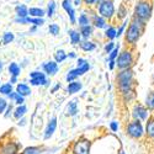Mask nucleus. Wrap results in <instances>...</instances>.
<instances>
[{"label": "nucleus", "mask_w": 154, "mask_h": 154, "mask_svg": "<svg viewBox=\"0 0 154 154\" xmlns=\"http://www.w3.org/2000/svg\"><path fill=\"white\" fill-rule=\"evenodd\" d=\"M133 54L131 51L128 49H123L121 53H119L117 58H116V67L122 70V69H127V68H131L133 66Z\"/></svg>", "instance_id": "obj_4"}, {"label": "nucleus", "mask_w": 154, "mask_h": 154, "mask_svg": "<svg viewBox=\"0 0 154 154\" xmlns=\"http://www.w3.org/2000/svg\"><path fill=\"white\" fill-rule=\"evenodd\" d=\"M79 46H80V48L84 51V52H91V51L96 49V45L94 42H91L90 40H82Z\"/></svg>", "instance_id": "obj_21"}, {"label": "nucleus", "mask_w": 154, "mask_h": 154, "mask_svg": "<svg viewBox=\"0 0 154 154\" xmlns=\"http://www.w3.org/2000/svg\"><path fill=\"white\" fill-rule=\"evenodd\" d=\"M116 32H117V30L113 26H107L105 29V37L109 41H113L115 38H116Z\"/></svg>", "instance_id": "obj_31"}, {"label": "nucleus", "mask_w": 154, "mask_h": 154, "mask_svg": "<svg viewBox=\"0 0 154 154\" xmlns=\"http://www.w3.org/2000/svg\"><path fill=\"white\" fill-rule=\"evenodd\" d=\"M11 112H14V110H12V105L10 104V105H8V107H6V113H4V117H5V119H9V117L11 116Z\"/></svg>", "instance_id": "obj_44"}, {"label": "nucleus", "mask_w": 154, "mask_h": 154, "mask_svg": "<svg viewBox=\"0 0 154 154\" xmlns=\"http://www.w3.org/2000/svg\"><path fill=\"white\" fill-rule=\"evenodd\" d=\"M144 130H143V126H142V121L140 120H132L130 123L127 125L126 128V134L128 137H131L133 139H139L140 137L143 136Z\"/></svg>", "instance_id": "obj_5"}, {"label": "nucleus", "mask_w": 154, "mask_h": 154, "mask_svg": "<svg viewBox=\"0 0 154 154\" xmlns=\"http://www.w3.org/2000/svg\"><path fill=\"white\" fill-rule=\"evenodd\" d=\"M82 2H84V4H86L88 6H91V5L96 4V0H82Z\"/></svg>", "instance_id": "obj_46"}, {"label": "nucleus", "mask_w": 154, "mask_h": 154, "mask_svg": "<svg viewBox=\"0 0 154 154\" xmlns=\"http://www.w3.org/2000/svg\"><path fill=\"white\" fill-rule=\"evenodd\" d=\"M133 76H134V74L131 68L122 69L119 72V74L116 76V83H117V88H119L121 95L134 90L133 89V83H134Z\"/></svg>", "instance_id": "obj_2"}, {"label": "nucleus", "mask_w": 154, "mask_h": 154, "mask_svg": "<svg viewBox=\"0 0 154 154\" xmlns=\"http://www.w3.org/2000/svg\"><path fill=\"white\" fill-rule=\"evenodd\" d=\"M57 130V117L53 116L52 119H51L45 128V132H43V139L45 140H48L49 138H52V136L54 134Z\"/></svg>", "instance_id": "obj_12"}, {"label": "nucleus", "mask_w": 154, "mask_h": 154, "mask_svg": "<svg viewBox=\"0 0 154 154\" xmlns=\"http://www.w3.org/2000/svg\"><path fill=\"white\" fill-rule=\"evenodd\" d=\"M126 25H127V22H126V21L121 23V26L119 27V30H117V32H116V38H117V37H120V36L123 33V31H125V29H126Z\"/></svg>", "instance_id": "obj_42"}, {"label": "nucleus", "mask_w": 154, "mask_h": 154, "mask_svg": "<svg viewBox=\"0 0 154 154\" xmlns=\"http://www.w3.org/2000/svg\"><path fill=\"white\" fill-rule=\"evenodd\" d=\"M144 104H146L144 106H146L148 110L154 111V91H153V90H150V91L147 94Z\"/></svg>", "instance_id": "obj_27"}, {"label": "nucleus", "mask_w": 154, "mask_h": 154, "mask_svg": "<svg viewBox=\"0 0 154 154\" xmlns=\"http://www.w3.org/2000/svg\"><path fill=\"white\" fill-rule=\"evenodd\" d=\"M10 83L11 84H16L17 83V76H11V78H10Z\"/></svg>", "instance_id": "obj_51"}, {"label": "nucleus", "mask_w": 154, "mask_h": 154, "mask_svg": "<svg viewBox=\"0 0 154 154\" xmlns=\"http://www.w3.org/2000/svg\"><path fill=\"white\" fill-rule=\"evenodd\" d=\"M146 134L150 139H154V117H149L146 125Z\"/></svg>", "instance_id": "obj_22"}, {"label": "nucleus", "mask_w": 154, "mask_h": 154, "mask_svg": "<svg viewBox=\"0 0 154 154\" xmlns=\"http://www.w3.org/2000/svg\"><path fill=\"white\" fill-rule=\"evenodd\" d=\"M27 25H33V26H37L40 27L45 23V19L43 17H31V16H27Z\"/></svg>", "instance_id": "obj_30"}, {"label": "nucleus", "mask_w": 154, "mask_h": 154, "mask_svg": "<svg viewBox=\"0 0 154 154\" xmlns=\"http://www.w3.org/2000/svg\"><path fill=\"white\" fill-rule=\"evenodd\" d=\"M59 89H60V84H56V85H54V88L52 89V90H51V93H52V94H54L57 90H59Z\"/></svg>", "instance_id": "obj_50"}, {"label": "nucleus", "mask_w": 154, "mask_h": 154, "mask_svg": "<svg viewBox=\"0 0 154 154\" xmlns=\"http://www.w3.org/2000/svg\"><path fill=\"white\" fill-rule=\"evenodd\" d=\"M8 70H9L10 76H19V75L21 74V68H20L19 64L15 63V62H11V63L9 64Z\"/></svg>", "instance_id": "obj_24"}, {"label": "nucleus", "mask_w": 154, "mask_h": 154, "mask_svg": "<svg viewBox=\"0 0 154 154\" xmlns=\"http://www.w3.org/2000/svg\"><path fill=\"white\" fill-rule=\"evenodd\" d=\"M89 69H90V64H89L88 62L85 63V64H83V66H80V67H76V68H74V69H72V70H69V73L70 74H73L74 76H80V75H84L86 72H89Z\"/></svg>", "instance_id": "obj_19"}, {"label": "nucleus", "mask_w": 154, "mask_h": 154, "mask_svg": "<svg viewBox=\"0 0 154 154\" xmlns=\"http://www.w3.org/2000/svg\"><path fill=\"white\" fill-rule=\"evenodd\" d=\"M15 91L17 94H20L21 96H23V97H27V96L31 95V88L25 83H19V84H16Z\"/></svg>", "instance_id": "obj_15"}, {"label": "nucleus", "mask_w": 154, "mask_h": 154, "mask_svg": "<svg viewBox=\"0 0 154 154\" xmlns=\"http://www.w3.org/2000/svg\"><path fill=\"white\" fill-rule=\"evenodd\" d=\"M132 116H133L134 120L147 121L148 120V109L142 104H136L134 107H133Z\"/></svg>", "instance_id": "obj_9"}, {"label": "nucleus", "mask_w": 154, "mask_h": 154, "mask_svg": "<svg viewBox=\"0 0 154 154\" xmlns=\"http://www.w3.org/2000/svg\"><path fill=\"white\" fill-rule=\"evenodd\" d=\"M14 22L15 23H20V25H27V19L26 17H15L14 19Z\"/></svg>", "instance_id": "obj_43"}, {"label": "nucleus", "mask_w": 154, "mask_h": 154, "mask_svg": "<svg viewBox=\"0 0 154 154\" xmlns=\"http://www.w3.org/2000/svg\"><path fill=\"white\" fill-rule=\"evenodd\" d=\"M46 15V10L41 8H30L29 9V16L31 17H43Z\"/></svg>", "instance_id": "obj_26"}, {"label": "nucleus", "mask_w": 154, "mask_h": 154, "mask_svg": "<svg viewBox=\"0 0 154 154\" xmlns=\"http://www.w3.org/2000/svg\"><path fill=\"white\" fill-rule=\"evenodd\" d=\"M74 154H90V142L88 139L78 140L73 148Z\"/></svg>", "instance_id": "obj_11"}, {"label": "nucleus", "mask_w": 154, "mask_h": 154, "mask_svg": "<svg viewBox=\"0 0 154 154\" xmlns=\"http://www.w3.org/2000/svg\"><path fill=\"white\" fill-rule=\"evenodd\" d=\"M153 79H154V75H153Z\"/></svg>", "instance_id": "obj_58"}, {"label": "nucleus", "mask_w": 154, "mask_h": 154, "mask_svg": "<svg viewBox=\"0 0 154 154\" xmlns=\"http://www.w3.org/2000/svg\"><path fill=\"white\" fill-rule=\"evenodd\" d=\"M101 2H104V0H96V5H99Z\"/></svg>", "instance_id": "obj_56"}, {"label": "nucleus", "mask_w": 154, "mask_h": 154, "mask_svg": "<svg viewBox=\"0 0 154 154\" xmlns=\"http://www.w3.org/2000/svg\"><path fill=\"white\" fill-rule=\"evenodd\" d=\"M56 12V2L54 0H49L48 4H47V10H46V15L48 17H53Z\"/></svg>", "instance_id": "obj_34"}, {"label": "nucleus", "mask_w": 154, "mask_h": 154, "mask_svg": "<svg viewBox=\"0 0 154 154\" xmlns=\"http://www.w3.org/2000/svg\"><path fill=\"white\" fill-rule=\"evenodd\" d=\"M119 49H120V47H115L111 51V52L109 53V60H116V58L119 56Z\"/></svg>", "instance_id": "obj_38"}, {"label": "nucleus", "mask_w": 154, "mask_h": 154, "mask_svg": "<svg viewBox=\"0 0 154 154\" xmlns=\"http://www.w3.org/2000/svg\"><path fill=\"white\" fill-rule=\"evenodd\" d=\"M11 91H14V86H12V84L9 82V83H5L3 85H0V94L2 95H9Z\"/></svg>", "instance_id": "obj_32"}, {"label": "nucleus", "mask_w": 154, "mask_h": 154, "mask_svg": "<svg viewBox=\"0 0 154 154\" xmlns=\"http://www.w3.org/2000/svg\"><path fill=\"white\" fill-rule=\"evenodd\" d=\"M14 40H15V35L12 33V32L6 31V32L3 33V38H2L3 45L6 46V45H9V43H11V42H14Z\"/></svg>", "instance_id": "obj_33"}, {"label": "nucleus", "mask_w": 154, "mask_h": 154, "mask_svg": "<svg viewBox=\"0 0 154 154\" xmlns=\"http://www.w3.org/2000/svg\"><path fill=\"white\" fill-rule=\"evenodd\" d=\"M115 47H116V46H115V43H113L112 41H110V42H109V43H106V46H105V53H107V54H109Z\"/></svg>", "instance_id": "obj_41"}, {"label": "nucleus", "mask_w": 154, "mask_h": 154, "mask_svg": "<svg viewBox=\"0 0 154 154\" xmlns=\"http://www.w3.org/2000/svg\"><path fill=\"white\" fill-rule=\"evenodd\" d=\"M91 25L94 27L101 30V29H106L107 27V20L104 19L102 16L97 15V14H93L91 15Z\"/></svg>", "instance_id": "obj_14"}, {"label": "nucleus", "mask_w": 154, "mask_h": 154, "mask_svg": "<svg viewBox=\"0 0 154 154\" xmlns=\"http://www.w3.org/2000/svg\"><path fill=\"white\" fill-rule=\"evenodd\" d=\"M20 144L14 140H8L0 146V154H19Z\"/></svg>", "instance_id": "obj_8"}, {"label": "nucleus", "mask_w": 154, "mask_h": 154, "mask_svg": "<svg viewBox=\"0 0 154 154\" xmlns=\"http://www.w3.org/2000/svg\"><path fill=\"white\" fill-rule=\"evenodd\" d=\"M122 154H123V153H122Z\"/></svg>", "instance_id": "obj_59"}, {"label": "nucleus", "mask_w": 154, "mask_h": 154, "mask_svg": "<svg viewBox=\"0 0 154 154\" xmlns=\"http://www.w3.org/2000/svg\"><path fill=\"white\" fill-rule=\"evenodd\" d=\"M26 2H30V0H26Z\"/></svg>", "instance_id": "obj_57"}, {"label": "nucleus", "mask_w": 154, "mask_h": 154, "mask_svg": "<svg viewBox=\"0 0 154 154\" xmlns=\"http://www.w3.org/2000/svg\"><path fill=\"white\" fill-rule=\"evenodd\" d=\"M48 32L52 35V36H58L59 32H60L59 25H57V23H51L49 26H48Z\"/></svg>", "instance_id": "obj_35"}, {"label": "nucleus", "mask_w": 154, "mask_h": 154, "mask_svg": "<svg viewBox=\"0 0 154 154\" xmlns=\"http://www.w3.org/2000/svg\"><path fill=\"white\" fill-rule=\"evenodd\" d=\"M146 23L147 22H144L142 20H138L136 17H132L131 23L128 25V29L125 32V41H126L127 45L134 46L139 41L140 36H142V33L144 32Z\"/></svg>", "instance_id": "obj_1"}, {"label": "nucleus", "mask_w": 154, "mask_h": 154, "mask_svg": "<svg viewBox=\"0 0 154 154\" xmlns=\"http://www.w3.org/2000/svg\"><path fill=\"white\" fill-rule=\"evenodd\" d=\"M68 36H69V40H70V43L73 46H76L82 42V35L78 30H69L68 31Z\"/></svg>", "instance_id": "obj_18"}, {"label": "nucleus", "mask_w": 154, "mask_h": 154, "mask_svg": "<svg viewBox=\"0 0 154 154\" xmlns=\"http://www.w3.org/2000/svg\"><path fill=\"white\" fill-rule=\"evenodd\" d=\"M79 32L82 35V38L83 40H89L93 33H94V26L90 23V25H85V26H80L79 29Z\"/></svg>", "instance_id": "obj_17"}, {"label": "nucleus", "mask_w": 154, "mask_h": 154, "mask_svg": "<svg viewBox=\"0 0 154 154\" xmlns=\"http://www.w3.org/2000/svg\"><path fill=\"white\" fill-rule=\"evenodd\" d=\"M68 58V54H67V52L64 49H58V51H56V53H54V60L57 62V63H62V62H64Z\"/></svg>", "instance_id": "obj_29"}, {"label": "nucleus", "mask_w": 154, "mask_h": 154, "mask_svg": "<svg viewBox=\"0 0 154 154\" xmlns=\"http://www.w3.org/2000/svg\"><path fill=\"white\" fill-rule=\"evenodd\" d=\"M3 68H4V64H3V62H2V60H0V73L3 72Z\"/></svg>", "instance_id": "obj_55"}, {"label": "nucleus", "mask_w": 154, "mask_h": 154, "mask_svg": "<svg viewBox=\"0 0 154 154\" xmlns=\"http://www.w3.org/2000/svg\"><path fill=\"white\" fill-rule=\"evenodd\" d=\"M97 9H99V15L106 20H111L115 15L113 0H104V2H101L97 5Z\"/></svg>", "instance_id": "obj_6"}, {"label": "nucleus", "mask_w": 154, "mask_h": 154, "mask_svg": "<svg viewBox=\"0 0 154 154\" xmlns=\"http://www.w3.org/2000/svg\"><path fill=\"white\" fill-rule=\"evenodd\" d=\"M6 107H8V101H6V99L0 97V115H4Z\"/></svg>", "instance_id": "obj_39"}, {"label": "nucleus", "mask_w": 154, "mask_h": 154, "mask_svg": "<svg viewBox=\"0 0 154 154\" xmlns=\"http://www.w3.org/2000/svg\"><path fill=\"white\" fill-rule=\"evenodd\" d=\"M82 88H83V84H82L80 82L73 80V82L68 83V86H67V89H66V91H67L69 95H72V94H75V93H79V91L82 90Z\"/></svg>", "instance_id": "obj_16"}, {"label": "nucleus", "mask_w": 154, "mask_h": 154, "mask_svg": "<svg viewBox=\"0 0 154 154\" xmlns=\"http://www.w3.org/2000/svg\"><path fill=\"white\" fill-rule=\"evenodd\" d=\"M91 23V17L88 14L83 12V14L79 15V17H76V25L79 26H85V25H90Z\"/></svg>", "instance_id": "obj_25"}, {"label": "nucleus", "mask_w": 154, "mask_h": 154, "mask_svg": "<svg viewBox=\"0 0 154 154\" xmlns=\"http://www.w3.org/2000/svg\"><path fill=\"white\" fill-rule=\"evenodd\" d=\"M41 150V147H27L23 149V154H40Z\"/></svg>", "instance_id": "obj_37"}, {"label": "nucleus", "mask_w": 154, "mask_h": 154, "mask_svg": "<svg viewBox=\"0 0 154 154\" xmlns=\"http://www.w3.org/2000/svg\"><path fill=\"white\" fill-rule=\"evenodd\" d=\"M67 54H68V58H75V57H76L75 52H69V53H67Z\"/></svg>", "instance_id": "obj_52"}, {"label": "nucleus", "mask_w": 154, "mask_h": 154, "mask_svg": "<svg viewBox=\"0 0 154 154\" xmlns=\"http://www.w3.org/2000/svg\"><path fill=\"white\" fill-rule=\"evenodd\" d=\"M30 84L32 86H48V80L46 78L45 72L35 70L30 73Z\"/></svg>", "instance_id": "obj_7"}, {"label": "nucleus", "mask_w": 154, "mask_h": 154, "mask_svg": "<svg viewBox=\"0 0 154 154\" xmlns=\"http://www.w3.org/2000/svg\"><path fill=\"white\" fill-rule=\"evenodd\" d=\"M37 31V26H33V25H31V29H30V32H35Z\"/></svg>", "instance_id": "obj_54"}, {"label": "nucleus", "mask_w": 154, "mask_h": 154, "mask_svg": "<svg viewBox=\"0 0 154 154\" xmlns=\"http://www.w3.org/2000/svg\"><path fill=\"white\" fill-rule=\"evenodd\" d=\"M110 128H111L112 132H117V131H119V122L112 121V122L110 123Z\"/></svg>", "instance_id": "obj_45"}, {"label": "nucleus", "mask_w": 154, "mask_h": 154, "mask_svg": "<svg viewBox=\"0 0 154 154\" xmlns=\"http://www.w3.org/2000/svg\"><path fill=\"white\" fill-rule=\"evenodd\" d=\"M62 8L64 9V11L67 12V15L69 17V21L72 25H76V15H75V9L73 5L72 0H63L62 2Z\"/></svg>", "instance_id": "obj_10"}, {"label": "nucleus", "mask_w": 154, "mask_h": 154, "mask_svg": "<svg viewBox=\"0 0 154 154\" xmlns=\"http://www.w3.org/2000/svg\"><path fill=\"white\" fill-rule=\"evenodd\" d=\"M117 19L119 20H123V19H126V16H127V9H126V6L122 4V5H120L119 6V10H117Z\"/></svg>", "instance_id": "obj_36"}, {"label": "nucleus", "mask_w": 154, "mask_h": 154, "mask_svg": "<svg viewBox=\"0 0 154 154\" xmlns=\"http://www.w3.org/2000/svg\"><path fill=\"white\" fill-rule=\"evenodd\" d=\"M12 102H14V104L15 105H22L23 104V102H25V97L23 96H21L20 94H16V96H15V99H14V101H12Z\"/></svg>", "instance_id": "obj_40"}, {"label": "nucleus", "mask_w": 154, "mask_h": 154, "mask_svg": "<svg viewBox=\"0 0 154 154\" xmlns=\"http://www.w3.org/2000/svg\"><path fill=\"white\" fill-rule=\"evenodd\" d=\"M15 14L17 17H27L29 16V8L23 4L15 6Z\"/></svg>", "instance_id": "obj_23"}, {"label": "nucleus", "mask_w": 154, "mask_h": 154, "mask_svg": "<svg viewBox=\"0 0 154 154\" xmlns=\"http://www.w3.org/2000/svg\"><path fill=\"white\" fill-rule=\"evenodd\" d=\"M152 12H153V8L148 0H139L138 4L134 8L133 17L147 22L152 17Z\"/></svg>", "instance_id": "obj_3"}, {"label": "nucleus", "mask_w": 154, "mask_h": 154, "mask_svg": "<svg viewBox=\"0 0 154 154\" xmlns=\"http://www.w3.org/2000/svg\"><path fill=\"white\" fill-rule=\"evenodd\" d=\"M82 4V0H74V3H73V5H75V6H79Z\"/></svg>", "instance_id": "obj_53"}, {"label": "nucleus", "mask_w": 154, "mask_h": 154, "mask_svg": "<svg viewBox=\"0 0 154 154\" xmlns=\"http://www.w3.org/2000/svg\"><path fill=\"white\" fill-rule=\"evenodd\" d=\"M88 60L86 59H84V58H79L78 59V63H76V67H80V66H83V64H85Z\"/></svg>", "instance_id": "obj_47"}, {"label": "nucleus", "mask_w": 154, "mask_h": 154, "mask_svg": "<svg viewBox=\"0 0 154 154\" xmlns=\"http://www.w3.org/2000/svg\"><path fill=\"white\" fill-rule=\"evenodd\" d=\"M42 69H43V72H45L46 75H49L51 76V75L57 74L59 67H58V63L56 60H47V62H45L42 64Z\"/></svg>", "instance_id": "obj_13"}, {"label": "nucleus", "mask_w": 154, "mask_h": 154, "mask_svg": "<svg viewBox=\"0 0 154 154\" xmlns=\"http://www.w3.org/2000/svg\"><path fill=\"white\" fill-rule=\"evenodd\" d=\"M26 112H27V107H26V105L22 104V105H19V106L14 110V112H12V116H14V119H16V120L19 121L20 119L25 117Z\"/></svg>", "instance_id": "obj_20"}, {"label": "nucleus", "mask_w": 154, "mask_h": 154, "mask_svg": "<svg viewBox=\"0 0 154 154\" xmlns=\"http://www.w3.org/2000/svg\"><path fill=\"white\" fill-rule=\"evenodd\" d=\"M19 126H21V127H23V126H26V119H25V117L20 119V120H19Z\"/></svg>", "instance_id": "obj_49"}, {"label": "nucleus", "mask_w": 154, "mask_h": 154, "mask_svg": "<svg viewBox=\"0 0 154 154\" xmlns=\"http://www.w3.org/2000/svg\"><path fill=\"white\" fill-rule=\"evenodd\" d=\"M76 112H78V107H76V102L75 101H70L67 109H66V115L67 116H75Z\"/></svg>", "instance_id": "obj_28"}, {"label": "nucleus", "mask_w": 154, "mask_h": 154, "mask_svg": "<svg viewBox=\"0 0 154 154\" xmlns=\"http://www.w3.org/2000/svg\"><path fill=\"white\" fill-rule=\"evenodd\" d=\"M115 67H116V60H109V68L112 70L115 69Z\"/></svg>", "instance_id": "obj_48"}]
</instances>
